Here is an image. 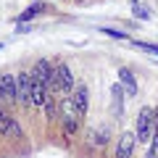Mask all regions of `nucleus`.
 <instances>
[{
  "instance_id": "1",
  "label": "nucleus",
  "mask_w": 158,
  "mask_h": 158,
  "mask_svg": "<svg viewBox=\"0 0 158 158\" xmlns=\"http://www.w3.org/2000/svg\"><path fill=\"white\" fill-rule=\"evenodd\" d=\"M48 92H61V95H71L74 92V74L66 63L56 66V74H53V82L48 87Z\"/></svg>"
},
{
  "instance_id": "2",
  "label": "nucleus",
  "mask_w": 158,
  "mask_h": 158,
  "mask_svg": "<svg viewBox=\"0 0 158 158\" xmlns=\"http://www.w3.org/2000/svg\"><path fill=\"white\" fill-rule=\"evenodd\" d=\"M135 137L140 142H148L153 137V108H142L140 113H137V132Z\"/></svg>"
},
{
  "instance_id": "3",
  "label": "nucleus",
  "mask_w": 158,
  "mask_h": 158,
  "mask_svg": "<svg viewBox=\"0 0 158 158\" xmlns=\"http://www.w3.org/2000/svg\"><path fill=\"white\" fill-rule=\"evenodd\" d=\"M29 74H32L34 79H40V82H42L45 87H50V82H53V74H56V66H53L50 61H45V58H40V61L34 63V69H32Z\"/></svg>"
},
{
  "instance_id": "4",
  "label": "nucleus",
  "mask_w": 158,
  "mask_h": 158,
  "mask_svg": "<svg viewBox=\"0 0 158 158\" xmlns=\"http://www.w3.org/2000/svg\"><path fill=\"white\" fill-rule=\"evenodd\" d=\"M16 90H19V100L24 106H32V74L21 71L16 77Z\"/></svg>"
},
{
  "instance_id": "5",
  "label": "nucleus",
  "mask_w": 158,
  "mask_h": 158,
  "mask_svg": "<svg viewBox=\"0 0 158 158\" xmlns=\"http://www.w3.org/2000/svg\"><path fill=\"white\" fill-rule=\"evenodd\" d=\"M0 98L3 100H19L16 77L13 74H0Z\"/></svg>"
},
{
  "instance_id": "6",
  "label": "nucleus",
  "mask_w": 158,
  "mask_h": 158,
  "mask_svg": "<svg viewBox=\"0 0 158 158\" xmlns=\"http://www.w3.org/2000/svg\"><path fill=\"white\" fill-rule=\"evenodd\" d=\"M0 137H21V127L6 111H0Z\"/></svg>"
},
{
  "instance_id": "7",
  "label": "nucleus",
  "mask_w": 158,
  "mask_h": 158,
  "mask_svg": "<svg viewBox=\"0 0 158 158\" xmlns=\"http://www.w3.org/2000/svg\"><path fill=\"white\" fill-rule=\"evenodd\" d=\"M71 100H74V106H77L79 118H82V116H87V108H90V92H87V87H85V85H79L77 90H74Z\"/></svg>"
},
{
  "instance_id": "8",
  "label": "nucleus",
  "mask_w": 158,
  "mask_h": 158,
  "mask_svg": "<svg viewBox=\"0 0 158 158\" xmlns=\"http://www.w3.org/2000/svg\"><path fill=\"white\" fill-rule=\"evenodd\" d=\"M48 95H50L48 87L42 85L40 79L32 77V106H34V108H42V106H45V100H48Z\"/></svg>"
},
{
  "instance_id": "9",
  "label": "nucleus",
  "mask_w": 158,
  "mask_h": 158,
  "mask_svg": "<svg viewBox=\"0 0 158 158\" xmlns=\"http://www.w3.org/2000/svg\"><path fill=\"white\" fill-rule=\"evenodd\" d=\"M132 153H135V135L124 132L116 145V158H132Z\"/></svg>"
},
{
  "instance_id": "10",
  "label": "nucleus",
  "mask_w": 158,
  "mask_h": 158,
  "mask_svg": "<svg viewBox=\"0 0 158 158\" xmlns=\"http://www.w3.org/2000/svg\"><path fill=\"white\" fill-rule=\"evenodd\" d=\"M118 85L124 87V92H127L129 98L137 95V82H135V77H132L129 69H118Z\"/></svg>"
},
{
  "instance_id": "11",
  "label": "nucleus",
  "mask_w": 158,
  "mask_h": 158,
  "mask_svg": "<svg viewBox=\"0 0 158 158\" xmlns=\"http://www.w3.org/2000/svg\"><path fill=\"white\" fill-rule=\"evenodd\" d=\"M45 8H48L45 3H34V6H29L27 11H24L21 16L16 19V21H19V24H21V21H29V19H34V16H37V13H42V11H45Z\"/></svg>"
},
{
  "instance_id": "12",
  "label": "nucleus",
  "mask_w": 158,
  "mask_h": 158,
  "mask_svg": "<svg viewBox=\"0 0 158 158\" xmlns=\"http://www.w3.org/2000/svg\"><path fill=\"white\" fill-rule=\"evenodd\" d=\"M63 135H66V140L79 135V118H63Z\"/></svg>"
},
{
  "instance_id": "13",
  "label": "nucleus",
  "mask_w": 158,
  "mask_h": 158,
  "mask_svg": "<svg viewBox=\"0 0 158 158\" xmlns=\"http://www.w3.org/2000/svg\"><path fill=\"white\" fill-rule=\"evenodd\" d=\"M61 108H63V118H79L77 106H74L71 98H63V100H61Z\"/></svg>"
},
{
  "instance_id": "14",
  "label": "nucleus",
  "mask_w": 158,
  "mask_h": 158,
  "mask_svg": "<svg viewBox=\"0 0 158 158\" xmlns=\"http://www.w3.org/2000/svg\"><path fill=\"white\" fill-rule=\"evenodd\" d=\"M90 142H92V145H106V142H108V132H106V129H103V132H95V129H92V132H90Z\"/></svg>"
},
{
  "instance_id": "15",
  "label": "nucleus",
  "mask_w": 158,
  "mask_h": 158,
  "mask_svg": "<svg viewBox=\"0 0 158 158\" xmlns=\"http://www.w3.org/2000/svg\"><path fill=\"white\" fill-rule=\"evenodd\" d=\"M103 34H108V37H121V40H127V32H116V29H100Z\"/></svg>"
},
{
  "instance_id": "16",
  "label": "nucleus",
  "mask_w": 158,
  "mask_h": 158,
  "mask_svg": "<svg viewBox=\"0 0 158 158\" xmlns=\"http://www.w3.org/2000/svg\"><path fill=\"white\" fill-rule=\"evenodd\" d=\"M135 45H140L142 50H150V53H156V56H158V45H150V42H135Z\"/></svg>"
},
{
  "instance_id": "17",
  "label": "nucleus",
  "mask_w": 158,
  "mask_h": 158,
  "mask_svg": "<svg viewBox=\"0 0 158 158\" xmlns=\"http://www.w3.org/2000/svg\"><path fill=\"white\" fill-rule=\"evenodd\" d=\"M135 16H137V19H148V11L140 6V3H135Z\"/></svg>"
},
{
  "instance_id": "18",
  "label": "nucleus",
  "mask_w": 158,
  "mask_h": 158,
  "mask_svg": "<svg viewBox=\"0 0 158 158\" xmlns=\"http://www.w3.org/2000/svg\"><path fill=\"white\" fill-rule=\"evenodd\" d=\"M0 48H3V45H0Z\"/></svg>"
}]
</instances>
